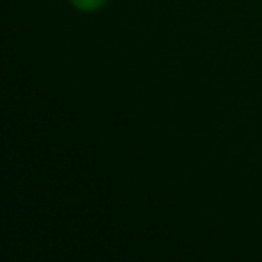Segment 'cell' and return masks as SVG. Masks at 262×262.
Instances as JSON below:
<instances>
[{"label": "cell", "instance_id": "1", "mask_svg": "<svg viewBox=\"0 0 262 262\" xmlns=\"http://www.w3.org/2000/svg\"><path fill=\"white\" fill-rule=\"evenodd\" d=\"M70 2L80 11H97L102 6H105L107 0H70Z\"/></svg>", "mask_w": 262, "mask_h": 262}]
</instances>
